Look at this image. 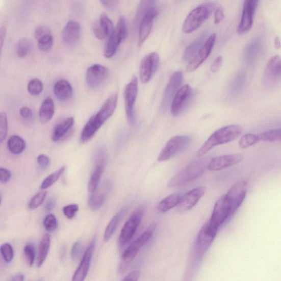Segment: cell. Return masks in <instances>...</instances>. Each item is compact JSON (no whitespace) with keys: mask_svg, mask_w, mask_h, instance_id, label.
<instances>
[{"mask_svg":"<svg viewBox=\"0 0 281 281\" xmlns=\"http://www.w3.org/2000/svg\"><path fill=\"white\" fill-rule=\"evenodd\" d=\"M242 132V127L237 125H228L217 130L199 149L198 157L206 155L216 146L234 141L241 135Z\"/></svg>","mask_w":281,"mask_h":281,"instance_id":"cell-1","label":"cell"},{"mask_svg":"<svg viewBox=\"0 0 281 281\" xmlns=\"http://www.w3.org/2000/svg\"><path fill=\"white\" fill-rule=\"evenodd\" d=\"M210 161L206 158L191 163L170 180L168 187L182 186L199 178L208 169V165Z\"/></svg>","mask_w":281,"mask_h":281,"instance_id":"cell-2","label":"cell"},{"mask_svg":"<svg viewBox=\"0 0 281 281\" xmlns=\"http://www.w3.org/2000/svg\"><path fill=\"white\" fill-rule=\"evenodd\" d=\"M214 7L213 4H205L193 10L184 21L183 32L189 34L196 31L210 17Z\"/></svg>","mask_w":281,"mask_h":281,"instance_id":"cell-3","label":"cell"},{"mask_svg":"<svg viewBox=\"0 0 281 281\" xmlns=\"http://www.w3.org/2000/svg\"><path fill=\"white\" fill-rule=\"evenodd\" d=\"M219 229L213 227L208 221L201 228L194 244V254L198 259L202 258L217 235Z\"/></svg>","mask_w":281,"mask_h":281,"instance_id":"cell-4","label":"cell"},{"mask_svg":"<svg viewBox=\"0 0 281 281\" xmlns=\"http://www.w3.org/2000/svg\"><path fill=\"white\" fill-rule=\"evenodd\" d=\"M127 33L126 19L125 17H121L107 42L104 52L105 57L111 59L116 54L121 43L126 39Z\"/></svg>","mask_w":281,"mask_h":281,"instance_id":"cell-5","label":"cell"},{"mask_svg":"<svg viewBox=\"0 0 281 281\" xmlns=\"http://www.w3.org/2000/svg\"><path fill=\"white\" fill-rule=\"evenodd\" d=\"M191 141L189 136L177 135L173 137L161 151L158 160L160 162L168 161L182 152L188 146Z\"/></svg>","mask_w":281,"mask_h":281,"instance_id":"cell-6","label":"cell"},{"mask_svg":"<svg viewBox=\"0 0 281 281\" xmlns=\"http://www.w3.org/2000/svg\"><path fill=\"white\" fill-rule=\"evenodd\" d=\"M138 93V79L133 76L124 91L125 110L127 119L133 125L135 121V105Z\"/></svg>","mask_w":281,"mask_h":281,"instance_id":"cell-7","label":"cell"},{"mask_svg":"<svg viewBox=\"0 0 281 281\" xmlns=\"http://www.w3.org/2000/svg\"><path fill=\"white\" fill-rule=\"evenodd\" d=\"M183 81V73L182 71H176L171 76L165 88L160 106L161 113H165L171 106L173 98L180 88Z\"/></svg>","mask_w":281,"mask_h":281,"instance_id":"cell-8","label":"cell"},{"mask_svg":"<svg viewBox=\"0 0 281 281\" xmlns=\"http://www.w3.org/2000/svg\"><path fill=\"white\" fill-rule=\"evenodd\" d=\"M248 184L244 180L237 182L225 194V197L233 214L243 203L246 198Z\"/></svg>","mask_w":281,"mask_h":281,"instance_id":"cell-9","label":"cell"},{"mask_svg":"<svg viewBox=\"0 0 281 281\" xmlns=\"http://www.w3.org/2000/svg\"><path fill=\"white\" fill-rule=\"evenodd\" d=\"M233 215L224 195L220 197L216 202L212 217L209 221L213 227L219 229Z\"/></svg>","mask_w":281,"mask_h":281,"instance_id":"cell-10","label":"cell"},{"mask_svg":"<svg viewBox=\"0 0 281 281\" xmlns=\"http://www.w3.org/2000/svg\"><path fill=\"white\" fill-rule=\"evenodd\" d=\"M160 58L156 53H150L144 57L141 62L139 78L141 83H148L160 66Z\"/></svg>","mask_w":281,"mask_h":281,"instance_id":"cell-11","label":"cell"},{"mask_svg":"<svg viewBox=\"0 0 281 281\" xmlns=\"http://www.w3.org/2000/svg\"><path fill=\"white\" fill-rule=\"evenodd\" d=\"M258 3L259 0H245L241 19L237 31L239 35L246 34L251 30Z\"/></svg>","mask_w":281,"mask_h":281,"instance_id":"cell-12","label":"cell"},{"mask_svg":"<svg viewBox=\"0 0 281 281\" xmlns=\"http://www.w3.org/2000/svg\"><path fill=\"white\" fill-rule=\"evenodd\" d=\"M193 97V91L189 85H185L178 89L173 98L171 108V113L176 117L181 114L190 103Z\"/></svg>","mask_w":281,"mask_h":281,"instance_id":"cell-13","label":"cell"},{"mask_svg":"<svg viewBox=\"0 0 281 281\" xmlns=\"http://www.w3.org/2000/svg\"><path fill=\"white\" fill-rule=\"evenodd\" d=\"M142 217L143 213L140 209L132 214L121 229L119 237V242L120 245H125L131 241L140 224Z\"/></svg>","mask_w":281,"mask_h":281,"instance_id":"cell-14","label":"cell"},{"mask_svg":"<svg viewBox=\"0 0 281 281\" xmlns=\"http://www.w3.org/2000/svg\"><path fill=\"white\" fill-rule=\"evenodd\" d=\"M216 39L217 34L214 33L206 40L196 55L189 63L186 68L187 71L192 72L196 70L208 59L212 52Z\"/></svg>","mask_w":281,"mask_h":281,"instance_id":"cell-15","label":"cell"},{"mask_svg":"<svg viewBox=\"0 0 281 281\" xmlns=\"http://www.w3.org/2000/svg\"><path fill=\"white\" fill-rule=\"evenodd\" d=\"M206 191V187L199 186L183 194L176 207L177 211L180 213H185L191 210L205 195Z\"/></svg>","mask_w":281,"mask_h":281,"instance_id":"cell-16","label":"cell"},{"mask_svg":"<svg viewBox=\"0 0 281 281\" xmlns=\"http://www.w3.org/2000/svg\"><path fill=\"white\" fill-rule=\"evenodd\" d=\"M109 75V70L103 65L94 64L86 73V82L89 87L96 89L101 85Z\"/></svg>","mask_w":281,"mask_h":281,"instance_id":"cell-17","label":"cell"},{"mask_svg":"<svg viewBox=\"0 0 281 281\" xmlns=\"http://www.w3.org/2000/svg\"><path fill=\"white\" fill-rule=\"evenodd\" d=\"M96 245V240L93 239L85 251L80 265L75 271L72 280L83 281L88 274L92 258Z\"/></svg>","mask_w":281,"mask_h":281,"instance_id":"cell-18","label":"cell"},{"mask_svg":"<svg viewBox=\"0 0 281 281\" xmlns=\"http://www.w3.org/2000/svg\"><path fill=\"white\" fill-rule=\"evenodd\" d=\"M243 156L240 155H227L213 158L209 163L208 169L212 171H218L233 166L241 162Z\"/></svg>","mask_w":281,"mask_h":281,"instance_id":"cell-19","label":"cell"},{"mask_svg":"<svg viewBox=\"0 0 281 281\" xmlns=\"http://www.w3.org/2000/svg\"><path fill=\"white\" fill-rule=\"evenodd\" d=\"M34 37L41 52H47L52 49L54 44V38L52 31L48 27L40 25L36 28Z\"/></svg>","mask_w":281,"mask_h":281,"instance_id":"cell-20","label":"cell"},{"mask_svg":"<svg viewBox=\"0 0 281 281\" xmlns=\"http://www.w3.org/2000/svg\"><path fill=\"white\" fill-rule=\"evenodd\" d=\"M114 30L112 21L105 13L100 14L98 20L93 27V33L99 40H104L110 37Z\"/></svg>","mask_w":281,"mask_h":281,"instance_id":"cell-21","label":"cell"},{"mask_svg":"<svg viewBox=\"0 0 281 281\" xmlns=\"http://www.w3.org/2000/svg\"><path fill=\"white\" fill-rule=\"evenodd\" d=\"M118 99V93H113L106 99L98 113L95 114L96 119L102 125L114 113L117 106Z\"/></svg>","mask_w":281,"mask_h":281,"instance_id":"cell-22","label":"cell"},{"mask_svg":"<svg viewBox=\"0 0 281 281\" xmlns=\"http://www.w3.org/2000/svg\"><path fill=\"white\" fill-rule=\"evenodd\" d=\"M158 14L157 9L149 11L143 17L139 26L138 44L141 46L148 38L151 30H152L154 21Z\"/></svg>","mask_w":281,"mask_h":281,"instance_id":"cell-23","label":"cell"},{"mask_svg":"<svg viewBox=\"0 0 281 281\" xmlns=\"http://www.w3.org/2000/svg\"><path fill=\"white\" fill-rule=\"evenodd\" d=\"M81 27L77 21L70 20L64 27L62 32V40L65 44L74 45L80 39Z\"/></svg>","mask_w":281,"mask_h":281,"instance_id":"cell-24","label":"cell"},{"mask_svg":"<svg viewBox=\"0 0 281 281\" xmlns=\"http://www.w3.org/2000/svg\"><path fill=\"white\" fill-rule=\"evenodd\" d=\"M267 82H276L281 78V55L271 58L266 67L264 74Z\"/></svg>","mask_w":281,"mask_h":281,"instance_id":"cell-25","label":"cell"},{"mask_svg":"<svg viewBox=\"0 0 281 281\" xmlns=\"http://www.w3.org/2000/svg\"><path fill=\"white\" fill-rule=\"evenodd\" d=\"M111 189L110 183H106L104 184L103 189L97 190L92 193L89 198L88 205L92 211H96L99 210L103 206L108 192Z\"/></svg>","mask_w":281,"mask_h":281,"instance_id":"cell-26","label":"cell"},{"mask_svg":"<svg viewBox=\"0 0 281 281\" xmlns=\"http://www.w3.org/2000/svg\"><path fill=\"white\" fill-rule=\"evenodd\" d=\"M207 35L208 33L204 32L186 47L183 56L184 60L185 62H190L196 55L200 48L205 44Z\"/></svg>","mask_w":281,"mask_h":281,"instance_id":"cell-27","label":"cell"},{"mask_svg":"<svg viewBox=\"0 0 281 281\" xmlns=\"http://www.w3.org/2000/svg\"><path fill=\"white\" fill-rule=\"evenodd\" d=\"M56 97L62 101L70 99L73 95L71 84L66 80H61L56 83L54 87Z\"/></svg>","mask_w":281,"mask_h":281,"instance_id":"cell-28","label":"cell"},{"mask_svg":"<svg viewBox=\"0 0 281 281\" xmlns=\"http://www.w3.org/2000/svg\"><path fill=\"white\" fill-rule=\"evenodd\" d=\"M74 124V119L70 117L65 119L58 123L54 127L52 134L53 141L57 142L60 140L67 134Z\"/></svg>","mask_w":281,"mask_h":281,"instance_id":"cell-29","label":"cell"},{"mask_svg":"<svg viewBox=\"0 0 281 281\" xmlns=\"http://www.w3.org/2000/svg\"><path fill=\"white\" fill-rule=\"evenodd\" d=\"M100 125L93 115L86 122L81 135L80 140L82 143H86L91 140L101 127Z\"/></svg>","mask_w":281,"mask_h":281,"instance_id":"cell-30","label":"cell"},{"mask_svg":"<svg viewBox=\"0 0 281 281\" xmlns=\"http://www.w3.org/2000/svg\"><path fill=\"white\" fill-rule=\"evenodd\" d=\"M106 162L102 161H95V166L90 176L88 190L90 193L95 192L98 186L105 168Z\"/></svg>","mask_w":281,"mask_h":281,"instance_id":"cell-31","label":"cell"},{"mask_svg":"<svg viewBox=\"0 0 281 281\" xmlns=\"http://www.w3.org/2000/svg\"><path fill=\"white\" fill-rule=\"evenodd\" d=\"M183 196L180 192L172 193L169 196L162 199L158 205L157 210L162 214L168 212L172 208L176 207Z\"/></svg>","mask_w":281,"mask_h":281,"instance_id":"cell-32","label":"cell"},{"mask_svg":"<svg viewBox=\"0 0 281 281\" xmlns=\"http://www.w3.org/2000/svg\"><path fill=\"white\" fill-rule=\"evenodd\" d=\"M55 113V104L52 98L47 97L42 103L39 110V119L42 123L51 120Z\"/></svg>","mask_w":281,"mask_h":281,"instance_id":"cell-33","label":"cell"},{"mask_svg":"<svg viewBox=\"0 0 281 281\" xmlns=\"http://www.w3.org/2000/svg\"><path fill=\"white\" fill-rule=\"evenodd\" d=\"M126 212L125 207L122 208L115 214L111 219L109 224L107 226L104 235V241L105 242L109 241L114 235L115 231L117 229L119 223L122 218H123L125 213Z\"/></svg>","mask_w":281,"mask_h":281,"instance_id":"cell-34","label":"cell"},{"mask_svg":"<svg viewBox=\"0 0 281 281\" xmlns=\"http://www.w3.org/2000/svg\"><path fill=\"white\" fill-rule=\"evenodd\" d=\"M262 49V43L258 39L250 42L245 49L244 59L249 64H253L257 60Z\"/></svg>","mask_w":281,"mask_h":281,"instance_id":"cell-35","label":"cell"},{"mask_svg":"<svg viewBox=\"0 0 281 281\" xmlns=\"http://www.w3.org/2000/svg\"><path fill=\"white\" fill-rule=\"evenodd\" d=\"M156 2L157 0H141L134 19V25L136 28L139 26L143 17L149 11L155 8Z\"/></svg>","mask_w":281,"mask_h":281,"instance_id":"cell-36","label":"cell"},{"mask_svg":"<svg viewBox=\"0 0 281 281\" xmlns=\"http://www.w3.org/2000/svg\"><path fill=\"white\" fill-rule=\"evenodd\" d=\"M50 245H51L50 236L48 234H45L42 237L39 243L37 259V266L38 268H40L43 264L44 263L48 256Z\"/></svg>","mask_w":281,"mask_h":281,"instance_id":"cell-37","label":"cell"},{"mask_svg":"<svg viewBox=\"0 0 281 281\" xmlns=\"http://www.w3.org/2000/svg\"><path fill=\"white\" fill-rule=\"evenodd\" d=\"M7 147L10 152L14 155L23 153L26 147L25 141L18 135L11 136L7 141Z\"/></svg>","mask_w":281,"mask_h":281,"instance_id":"cell-38","label":"cell"},{"mask_svg":"<svg viewBox=\"0 0 281 281\" xmlns=\"http://www.w3.org/2000/svg\"><path fill=\"white\" fill-rule=\"evenodd\" d=\"M65 170H66V167L63 166L46 177L43 180L40 187L41 189L45 190L54 185L62 175Z\"/></svg>","mask_w":281,"mask_h":281,"instance_id":"cell-39","label":"cell"},{"mask_svg":"<svg viewBox=\"0 0 281 281\" xmlns=\"http://www.w3.org/2000/svg\"><path fill=\"white\" fill-rule=\"evenodd\" d=\"M32 44L31 42L26 38L20 39L17 45V55L21 59L28 57L31 53Z\"/></svg>","mask_w":281,"mask_h":281,"instance_id":"cell-40","label":"cell"},{"mask_svg":"<svg viewBox=\"0 0 281 281\" xmlns=\"http://www.w3.org/2000/svg\"><path fill=\"white\" fill-rule=\"evenodd\" d=\"M156 225L154 224L150 225L138 239H137L133 243L138 247L139 249H141L144 245H145L152 237L156 229Z\"/></svg>","mask_w":281,"mask_h":281,"instance_id":"cell-41","label":"cell"},{"mask_svg":"<svg viewBox=\"0 0 281 281\" xmlns=\"http://www.w3.org/2000/svg\"><path fill=\"white\" fill-rule=\"evenodd\" d=\"M260 136L253 134L243 135L239 141V146L242 148H246L256 145L260 141Z\"/></svg>","mask_w":281,"mask_h":281,"instance_id":"cell-42","label":"cell"},{"mask_svg":"<svg viewBox=\"0 0 281 281\" xmlns=\"http://www.w3.org/2000/svg\"><path fill=\"white\" fill-rule=\"evenodd\" d=\"M47 192L45 190L38 192L31 199L28 203V208L34 210L39 207L44 202L47 196Z\"/></svg>","mask_w":281,"mask_h":281,"instance_id":"cell-43","label":"cell"},{"mask_svg":"<svg viewBox=\"0 0 281 281\" xmlns=\"http://www.w3.org/2000/svg\"><path fill=\"white\" fill-rule=\"evenodd\" d=\"M259 136L261 140L264 141L281 142V129L270 130L262 133Z\"/></svg>","mask_w":281,"mask_h":281,"instance_id":"cell-44","label":"cell"},{"mask_svg":"<svg viewBox=\"0 0 281 281\" xmlns=\"http://www.w3.org/2000/svg\"><path fill=\"white\" fill-rule=\"evenodd\" d=\"M44 88L42 82L39 79H32L28 84V91L32 96H38L40 94Z\"/></svg>","mask_w":281,"mask_h":281,"instance_id":"cell-45","label":"cell"},{"mask_svg":"<svg viewBox=\"0 0 281 281\" xmlns=\"http://www.w3.org/2000/svg\"><path fill=\"white\" fill-rule=\"evenodd\" d=\"M2 256L6 263H10L14 257V250L11 245L9 243H4L0 248Z\"/></svg>","mask_w":281,"mask_h":281,"instance_id":"cell-46","label":"cell"},{"mask_svg":"<svg viewBox=\"0 0 281 281\" xmlns=\"http://www.w3.org/2000/svg\"><path fill=\"white\" fill-rule=\"evenodd\" d=\"M0 142L5 140L8 133V121L5 112H2L0 115Z\"/></svg>","mask_w":281,"mask_h":281,"instance_id":"cell-47","label":"cell"},{"mask_svg":"<svg viewBox=\"0 0 281 281\" xmlns=\"http://www.w3.org/2000/svg\"><path fill=\"white\" fill-rule=\"evenodd\" d=\"M24 253L27 264L30 267L33 266L35 259V251L32 244L29 243L24 248Z\"/></svg>","mask_w":281,"mask_h":281,"instance_id":"cell-48","label":"cell"},{"mask_svg":"<svg viewBox=\"0 0 281 281\" xmlns=\"http://www.w3.org/2000/svg\"><path fill=\"white\" fill-rule=\"evenodd\" d=\"M44 226L47 232H55L58 227V221L54 215L50 214L46 216L44 220Z\"/></svg>","mask_w":281,"mask_h":281,"instance_id":"cell-49","label":"cell"},{"mask_svg":"<svg viewBox=\"0 0 281 281\" xmlns=\"http://www.w3.org/2000/svg\"><path fill=\"white\" fill-rule=\"evenodd\" d=\"M79 211V206L76 204L69 205L63 208V213L68 219L74 218Z\"/></svg>","mask_w":281,"mask_h":281,"instance_id":"cell-50","label":"cell"},{"mask_svg":"<svg viewBox=\"0 0 281 281\" xmlns=\"http://www.w3.org/2000/svg\"><path fill=\"white\" fill-rule=\"evenodd\" d=\"M83 248V244L81 241H77L74 243L70 251V256L72 260H77L79 256L81 255Z\"/></svg>","mask_w":281,"mask_h":281,"instance_id":"cell-51","label":"cell"},{"mask_svg":"<svg viewBox=\"0 0 281 281\" xmlns=\"http://www.w3.org/2000/svg\"><path fill=\"white\" fill-rule=\"evenodd\" d=\"M11 177V172L6 168L0 169V182L2 184H5L8 183Z\"/></svg>","mask_w":281,"mask_h":281,"instance_id":"cell-52","label":"cell"},{"mask_svg":"<svg viewBox=\"0 0 281 281\" xmlns=\"http://www.w3.org/2000/svg\"><path fill=\"white\" fill-rule=\"evenodd\" d=\"M100 3L109 10H114L117 9L119 0H100Z\"/></svg>","mask_w":281,"mask_h":281,"instance_id":"cell-53","label":"cell"},{"mask_svg":"<svg viewBox=\"0 0 281 281\" xmlns=\"http://www.w3.org/2000/svg\"><path fill=\"white\" fill-rule=\"evenodd\" d=\"M37 163L41 168L45 169L49 166L50 160L47 156L42 154L37 157Z\"/></svg>","mask_w":281,"mask_h":281,"instance_id":"cell-54","label":"cell"},{"mask_svg":"<svg viewBox=\"0 0 281 281\" xmlns=\"http://www.w3.org/2000/svg\"><path fill=\"white\" fill-rule=\"evenodd\" d=\"M19 113L21 118L26 120H31L33 117V112L32 110L27 107H21Z\"/></svg>","mask_w":281,"mask_h":281,"instance_id":"cell-55","label":"cell"},{"mask_svg":"<svg viewBox=\"0 0 281 281\" xmlns=\"http://www.w3.org/2000/svg\"><path fill=\"white\" fill-rule=\"evenodd\" d=\"M225 17L224 10L222 7H218L214 14V22L215 24H219Z\"/></svg>","mask_w":281,"mask_h":281,"instance_id":"cell-56","label":"cell"},{"mask_svg":"<svg viewBox=\"0 0 281 281\" xmlns=\"http://www.w3.org/2000/svg\"><path fill=\"white\" fill-rule=\"evenodd\" d=\"M222 62V58L221 56L218 57L217 59L214 60L211 67V70L212 73H217L221 66Z\"/></svg>","mask_w":281,"mask_h":281,"instance_id":"cell-57","label":"cell"},{"mask_svg":"<svg viewBox=\"0 0 281 281\" xmlns=\"http://www.w3.org/2000/svg\"><path fill=\"white\" fill-rule=\"evenodd\" d=\"M140 276V272L138 270H136L130 273L122 280H138Z\"/></svg>","mask_w":281,"mask_h":281,"instance_id":"cell-58","label":"cell"},{"mask_svg":"<svg viewBox=\"0 0 281 281\" xmlns=\"http://www.w3.org/2000/svg\"><path fill=\"white\" fill-rule=\"evenodd\" d=\"M56 205V200L54 198H50L47 200L46 203L45 209L47 212L52 211L54 210Z\"/></svg>","mask_w":281,"mask_h":281,"instance_id":"cell-59","label":"cell"},{"mask_svg":"<svg viewBox=\"0 0 281 281\" xmlns=\"http://www.w3.org/2000/svg\"><path fill=\"white\" fill-rule=\"evenodd\" d=\"M0 31H0V45H1L2 49L6 35V29L5 27H2Z\"/></svg>","mask_w":281,"mask_h":281,"instance_id":"cell-60","label":"cell"},{"mask_svg":"<svg viewBox=\"0 0 281 281\" xmlns=\"http://www.w3.org/2000/svg\"><path fill=\"white\" fill-rule=\"evenodd\" d=\"M10 280L14 281H23L24 280V276L23 274H18L12 277Z\"/></svg>","mask_w":281,"mask_h":281,"instance_id":"cell-61","label":"cell"},{"mask_svg":"<svg viewBox=\"0 0 281 281\" xmlns=\"http://www.w3.org/2000/svg\"><path fill=\"white\" fill-rule=\"evenodd\" d=\"M274 45L276 49H280L281 47V41L278 37H276L274 40Z\"/></svg>","mask_w":281,"mask_h":281,"instance_id":"cell-62","label":"cell"}]
</instances>
